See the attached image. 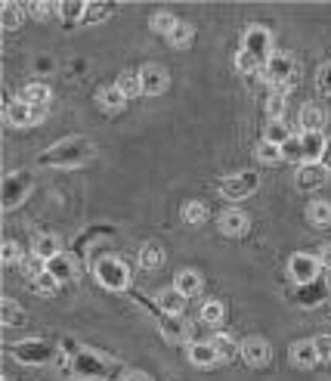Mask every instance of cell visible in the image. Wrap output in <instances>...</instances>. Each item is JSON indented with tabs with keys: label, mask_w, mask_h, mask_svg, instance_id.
Listing matches in <instances>:
<instances>
[{
	"label": "cell",
	"mask_w": 331,
	"mask_h": 381,
	"mask_svg": "<svg viewBox=\"0 0 331 381\" xmlns=\"http://www.w3.org/2000/svg\"><path fill=\"white\" fill-rule=\"evenodd\" d=\"M183 220L186 223H192V226L205 223L208 220V205H201V201H189V205L183 208Z\"/></svg>",
	"instance_id": "f35d334b"
},
{
	"label": "cell",
	"mask_w": 331,
	"mask_h": 381,
	"mask_svg": "<svg viewBox=\"0 0 331 381\" xmlns=\"http://www.w3.org/2000/svg\"><path fill=\"white\" fill-rule=\"evenodd\" d=\"M161 335L167 338V341H186L189 338V323H186L183 316H164V323H161Z\"/></svg>",
	"instance_id": "d4e9b609"
},
{
	"label": "cell",
	"mask_w": 331,
	"mask_h": 381,
	"mask_svg": "<svg viewBox=\"0 0 331 381\" xmlns=\"http://www.w3.org/2000/svg\"><path fill=\"white\" fill-rule=\"evenodd\" d=\"M44 118H47V106H38V109H35V124H40Z\"/></svg>",
	"instance_id": "816d5d0a"
},
{
	"label": "cell",
	"mask_w": 331,
	"mask_h": 381,
	"mask_svg": "<svg viewBox=\"0 0 331 381\" xmlns=\"http://www.w3.org/2000/svg\"><path fill=\"white\" fill-rule=\"evenodd\" d=\"M62 254V239L59 236H53V233H44V236H38L35 239V258H40L47 264V260H53V258H59Z\"/></svg>",
	"instance_id": "ac0fdd59"
},
{
	"label": "cell",
	"mask_w": 331,
	"mask_h": 381,
	"mask_svg": "<svg viewBox=\"0 0 331 381\" xmlns=\"http://www.w3.org/2000/svg\"><path fill=\"white\" fill-rule=\"evenodd\" d=\"M31 285H35V292H38V294H53V292L59 289L56 276H53V273H47V270H44V273H40V276H38Z\"/></svg>",
	"instance_id": "b9f144b4"
},
{
	"label": "cell",
	"mask_w": 331,
	"mask_h": 381,
	"mask_svg": "<svg viewBox=\"0 0 331 381\" xmlns=\"http://www.w3.org/2000/svg\"><path fill=\"white\" fill-rule=\"evenodd\" d=\"M0 258H4V264H19V260H22L19 242H4V248H0Z\"/></svg>",
	"instance_id": "bcb514c9"
},
{
	"label": "cell",
	"mask_w": 331,
	"mask_h": 381,
	"mask_svg": "<svg viewBox=\"0 0 331 381\" xmlns=\"http://www.w3.org/2000/svg\"><path fill=\"white\" fill-rule=\"evenodd\" d=\"M124 381H152V378L146 375V372H140V369H130V372L124 375Z\"/></svg>",
	"instance_id": "c3c4849f"
},
{
	"label": "cell",
	"mask_w": 331,
	"mask_h": 381,
	"mask_svg": "<svg viewBox=\"0 0 331 381\" xmlns=\"http://www.w3.org/2000/svg\"><path fill=\"white\" fill-rule=\"evenodd\" d=\"M211 344H214V350H217V357H220V363H229L235 357V353H242V344L235 341L229 332H217L214 338H211Z\"/></svg>",
	"instance_id": "44dd1931"
},
{
	"label": "cell",
	"mask_w": 331,
	"mask_h": 381,
	"mask_svg": "<svg viewBox=\"0 0 331 381\" xmlns=\"http://www.w3.org/2000/svg\"><path fill=\"white\" fill-rule=\"evenodd\" d=\"M201 273L198 270H180V273H176V285L174 289L180 292V294H186V298H192V294H198L201 292Z\"/></svg>",
	"instance_id": "603a6c76"
},
{
	"label": "cell",
	"mask_w": 331,
	"mask_h": 381,
	"mask_svg": "<svg viewBox=\"0 0 331 381\" xmlns=\"http://www.w3.org/2000/svg\"><path fill=\"white\" fill-rule=\"evenodd\" d=\"M84 13H87V4H81V0H62L59 4V16H62L65 28H74L78 22H84Z\"/></svg>",
	"instance_id": "484cf974"
},
{
	"label": "cell",
	"mask_w": 331,
	"mask_h": 381,
	"mask_svg": "<svg viewBox=\"0 0 331 381\" xmlns=\"http://www.w3.org/2000/svg\"><path fill=\"white\" fill-rule=\"evenodd\" d=\"M28 13L35 16V19H50V16L59 13V4H53V0H44V4H31Z\"/></svg>",
	"instance_id": "ee69618b"
},
{
	"label": "cell",
	"mask_w": 331,
	"mask_h": 381,
	"mask_svg": "<svg viewBox=\"0 0 331 381\" xmlns=\"http://www.w3.org/2000/svg\"><path fill=\"white\" fill-rule=\"evenodd\" d=\"M167 81H171V74H167L164 65L158 62H149L140 69V84H142V93L146 96H158V93L167 90Z\"/></svg>",
	"instance_id": "9c48e42d"
},
{
	"label": "cell",
	"mask_w": 331,
	"mask_h": 381,
	"mask_svg": "<svg viewBox=\"0 0 331 381\" xmlns=\"http://www.w3.org/2000/svg\"><path fill=\"white\" fill-rule=\"evenodd\" d=\"M0 313H4V326H22V323H28V313H25L19 304L10 301V298H4V307H0Z\"/></svg>",
	"instance_id": "836d02e7"
},
{
	"label": "cell",
	"mask_w": 331,
	"mask_h": 381,
	"mask_svg": "<svg viewBox=\"0 0 331 381\" xmlns=\"http://www.w3.org/2000/svg\"><path fill=\"white\" fill-rule=\"evenodd\" d=\"M0 19H4L6 31H16L25 22V6L16 4V0H10V4H4V10H0Z\"/></svg>",
	"instance_id": "83f0119b"
},
{
	"label": "cell",
	"mask_w": 331,
	"mask_h": 381,
	"mask_svg": "<svg viewBox=\"0 0 331 381\" xmlns=\"http://www.w3.org/2000/svg\"><path fill=\"white\" fill-rule=\"evenodd\" d=\"M301 143H303V158H307V165H319L328 140L322 137V133H301Z\"/></svg>",
	"instance_id": "ffe728a7"
},
{
	"label": "cell",
	"mask_w": 331,
	"mask_h": 381,
	"mask_svg": "<svg viewBox=\"0 0 331 381\" xmlns=\"http://www.w3.org/2000/svg\"><path fill=\"white\" fill-rule=\"evenodd\" d=\"M161 264H164V251H161V245L155 242H146L140 248V267L142 270H158Z\"/></svg>",
	"instance_id": "4316f807"
},
{
	"label": "cell",
	"mask_w": 331,
	"mask_h": 381,
	"mask_svg": "<svg viewBox=\"0 0 331 381\" xmlns=\"http://www.w3.org/2000/svg\"><path fill=\"white\" fill-rule=\"evenodd\" d=\"M288 357H291V363H294L297 369H313V366L319 363L313 341H294V344H291V350H288Z\"/></svg>",
	"instance_id": "5bb4252c"
},
{
	"label": "cell",
	"mask_w": 331,
	"mask_h": 381,
	"mask_svg": "<svg viewBox=\"0 0 331 381\" xmlns=\"http://www.w3.org/2000/svg\"><path fill=\"white\" fill-rule=\"evenodd\" d=\"M189 360L195 363V366H201V369H211V366H217L220 357H217V350H214V344L211 341H192L189 344Z\"/></svg>",
	"instance_id": "2e32d148"
},
{
	"label": "cell",
	"mask_w": 331,
	"mask_h": 381,
	"mask_svg": "<svg viewBox=\"0 0 331 381\" xmlns=\"http://www.w3.org/2000/svg\"><path fill=\"white\" fill-rule=\"evenodd\" d=\"M242 50H248L251 56H257L260 62H267V59L276 53V50H273V35H269V28H263V25H251V28L245 31V44H242Z\"/></svg>",
	"instance_id": "ba28073f"
},
{
	"label": "cell",
	"mask_w": 331,
	"mask_h": 381,
	"mask_svg": "<svg viewBox=\"0 0 331 381\" xmlns=\"http://www.w3.org/2000/svg\"><path fill=\"white\" fill-rule=\"evenodd\" d=\"M251 230V217L245 211H223L220 217V233L223 236H245Z\"/></svg>",
	"instance_id": "7c38bea8"
},
{
	"label": "cell",
	"mask_w": 331,
	"mask_h": 381,
	"mask_svg": "<svg viewBox=\"0 0 331 381\" xmlns=\"http://www.w3.org/2000/svg\"><path fill=\"white\" fill-rule=\"evenodd\" d=\"M158 307L164 310V316H183V310H186V294H180L176 289H164V292H158Z\"/></svg>",
	"instance_id": "e0dca14e"
},
{
	"label": "cell",
	"mask_w": 331,
	"mask_h": 381,
	"mask_svg": "<svg viewBox=\"0 0 331 381\" xmlns=\"http://www.w3.org/2000/svg\"><path fill=\"white\" fill-rule=\"evenodd\" d=\"M257 158H260L263 165H279V162H282V146H273V143L260 140V146H257Z\"/></svg>",
	"instance_id": "ab89813d"
},
{
	"label": "cell",
	"mask_w": 331,
	"mask_h": 381,
	"mask_svg": "<svg viewBox=\"0 0 331 381\" xmlns=\"http://www.w3.org/2000/svg\"><path fill=\"white\" fill-rule=\"evenodd\" d=\"M96 155V146H93V140L87 137H65L62 143H56L53 149L40 152L38 155V165L44 167H78V165H87L90 158Z\"/></svg>",
	"instance_id": "6da1fadb"
},
{
	"label": "cell",
	"mask_w": 331,
	"mask_h": 381,
	"mask_svg": "<svg viewBox=\"0 0 331 381\" xmlns=\"http://www.w3.org/2000/svg\"><path fill=\"white\" fill-rule=\"evenodd\" d=\"M192 38H195V25H192V22H180V25H176V28L171 31V38H167V40H171L176 50H183V47L192 44Z\"/></svg>",
	"instance_id": "d590c367"
},
{
	"label": "cell",
	"mask_w": 331,
	"mask_h": 381,
	"mask_svg": "<svg viewBox=\"0 0 331 381\" xmlns=\"http://www.w3.org/2000/svg\"><path fill=\"white\" fill-rule=\"evenodd\" d=\"M115 87L121 90L127 99L140 96V93H142V84H140V72H121V74H118V81H115Z\"/></svg>",
	"instance_id": "f1b7e54d"
},
{
	"label": "cell",
	"mask_w": 331,
	"mask_h": 381,
	"mask_svg": "<svg viewBox=\"0 0 331 381\" xmlns=\"http://www.w3.org/2000/svg\"><path fill=\"white\" fill-rule=\"evenodd\" d=\"M99 106H103L106 112H121L127 106V96L118 87H103L99 90Z\"/></svg>",
	"instance_id": "f546056e"
},
{
	"label": "cell",
	"mask_w": 331,
	"mask_h": 381,
	"mask_svg": "<svg viewBox=\"0 0 331 381\" xmlns=\"http://www.w3.org/2000/svg\"><path fill=\"white\" fill-rule=\"evenodd\" d=\"M267 115H269V121H282V115H285V93L282 90H276L273 96H269Z\"/></svg>",
	"instance_id": "60d3db41"
},
{
	"label": "cell",
	"mask_w": 331,
	"mask_h": 381,
	"mask_svg": "<svg viewBox=\"0 0 331 381\" xmlns=\"http://www.w3.org/2000/svg\"><path fill=\"white\" fill-rule=\"evenodd\" d=\"M325 177H328V171L322 165H301V167H297L294 183H297V189L313 192V189H319V186L325 183Z\"/></svg>",
	"instance_id": "8fae6325"
},
{
	"label": "cell",
	"mask_w": 331,
	"mask_h": 381,
	"mask_svg": "<svg viewBox=\"0 0 331 381\" xmlns=\"http://www.w3.org/2000/svg\"><path fill=\"white\" fill-rule=\"evenodd\" d=\"M269 357H273V347H269L267 338H245L242 341V360L248 363V366L260 369L269 363Z\"/></svg>",
	"instance_id": "30bf717a"
},
{
	"label": "cell",
	"mask_w": 331,
	"mask_h": 381,
	"mask_svg": "<svg viewBox=\"0 0 331 381\" xmlns=\"http://www.w3.org/2000/svg\"><path fill=\"white\" fill-rule=\"evenodd\" d=\"M316 87H319L322 93H328V96H331V62H328V65H322V69H319V74H316Z\"/></svg>",
	"instance_id": "7dc6e473"
},
{
	"label": "cell",
	"mask_w": 331,
	"mask_h": 381,
	"mask_svg": "<svg viewBox=\"0 0 331 381\" xmlns=\"http://www.w3.org/2000/svg\"><path fill=\"white\" fill-rule=\"evenodd\" d=\"M319 260H322V264H325V267L331 270V245H325V248L319 251Z\"/></svg>",
	"instance_id": "f907efd6"
},
{
	"label": "cell",
	"mask_w": 331,
	"mask_h": 381,
	"mask_svg": "<svg viewBox=\"0 0 331 381\" xmlns=\"http://www.w3.org/2000/svg\"><path fill=\"white\" fill-rule=\"evenodd\" d=\"M294 133L288 131V124L285 121H269L267 124V131H263V140L267 143H273V146H285L288 140H291Z\"/></svg>",
	"instance_id": "4dcf8cb0"
},
{
	"label": "cell",
	"mask_w": 331,
	"mask_h": 381,
	"mask_svg": "<svg viewBox=\"0 0 331 381\" xmlns=\"http://www.w3.org/2000/svg\"><path fill=\"white\" fill-rule=\"evenodd\" d=\"M260 186V177L254 174V171H242V174H232V177H226V180H220L217 183V189L223 192L226 199H232V201H242V199H248L254 189Z\"/></svg>",
	"instance_id": "277c9868"
},
{
	"label": "cell",
	"mask_w": 331,
	"mask_h": 381,
	"mask_svg": "<svg viewBox=\"0 0 331 381\" xmlns=\"http://www.w3.org/2000/svg\"><path fill=\"white\" fill-rule=\"evenodd\" d=\"M47 273H53L56 282H72V279H78V264L69 254H59V258L47 260Z\"/></svg>",
	"instance_id": "4fadbf2b"
},
{
	"label": "cell",
	"mask_w": 331,
	"mask_h": 381,
	"mask_svg": "<svg viewBox=\"0 0 331 381\" xmlns=\"http://www.w3.org/2000/svg\"><path fill=\"white\" fill-rule=\"evenodd\" d=\"M282 162H291V165H307V158H303V143H301V133H297V137H291L282 146Z\"/></svg>",
	"instance_id": "d6a6232c"
},
{
	"label": "cell",
	"mask_w": 331,
	"mask_h": 381,
	"mask_svg": "<svg viewBox=\"0 0 331 381\" xmlns=\"http://www.w3.org/2000/svg\"><path fill=\"white\" fill-rule=\"evenodd\" d=\"M260 74H263V81L276 84V87L282 90V87H288V81H291V74H294V62L285 53H273L267 62H263Z\"/></svg>",
	"instance_id": "8992f818"
},
{
	"label": "cell",
	"mask_w": 331,
	"mask_h": 381,
	"mask_svg": "<svg viewBox=\"0 0 331 381\" xmlns=\"http://www.w3.org/2000/svg\"><path fill=\"white\" fill-rule=\"evenodd\" d=\"M180 25V19H176L174 13H167V10H161V13H155L152 16V31L155 35H164V38H171V31Z\"/></svg>",
	"instance_id": "1f68e13d"
},
{
	"label": "cell",
	"mask_w": 331,
	"mask_h": 381,
	"mask_svg": "<svg viewBox=\"0 0 331 381\" xmlns=\"http://www.w3.org/2000/svg\"><path fill=\"white\" fill-rule=\"evenodd\" d=\"M325 298H328V282H322V279L297 289V301H301L303 307H316V304H322Z\"/></svg>",
	"instance_id": "d6986e66"
},
{
	"label": "cell",
	"mask_w": 331,
	"mask_h": 381,
	"mask_svg": "<svg viewBox=\"0 0 331 381\" xmlns=\"http://www.w3.org/2000/svg\"><path fill=\"white\" fill-rule=\"evenodd\" d=\"M325 171H331V140H328V146H325V152H322V162H319Z\"/></svg>",
	"instance_id": "681fc988"
},
{
	"label": "cell",
	"mask_w": 331,
	"mask_h": 381,
	"mask_svg": "<svg viewBox=\"0 0 331 381\" xmlns=\"http://www.w3.org/2000/svg\"><path fill=\"white\" fill-rule=\"evenodd\" d=\"M74 369L72 375L78 381H115V366L103 357H93L87 350H72Z\"/></svg>",
	"instance_id": "7a4b0ae2"
},
{
	"label": "cell",
	"mask_w": 331,
	"mask_h": 381,
	"mask_svg": "<svg viewBox=\"0 0 331 381\" xmlns=\"http://www.w3.org/2000/svg\"><path fill=\"white\" fill-rule=\"evenodd\" d=\"M325 127V112L316 106H303L301 109V133H322Z\"/></svg>",
	"instance_id": "cb8c5ba5"
},
{
	"label": "cell",
	"mask_w": 331,
	"mask_h": 381,
	"mask_svg": "<svg viewBox=\"0 0 331 381\" xmlns=\"http://www.w3.org/2000/svg\"><path fill=\"white\" fill-rule=\"evenodd\" d=\"M10 353L19 363H31V366H40V363H50V360L59 357L47 341H19V344H13Z\"/></svg>",
	"instance_id": "5b68a950"
},
{
	"label": "cell",
	"mask_w": 331,
	"mask_h": 381,
	"mask_svg": "<svg viewBox=\"0 0 331 381\" xmlns=\"http://www.w3.org/2000/svg\"><path fill=\"white\" fill-rule=\"evenodd\" d=\"M226 319V307L220 301H208L205 307H201V323L205 326H220Z\"/></svg>",
	"instance_id": "8d00e7d4"
},
{
	"label": "cell",
	"mask_w": 331,
	"mask_h": 381,
	"mask_svg": "<svg viewBox=\"0 0 331 381\" xmlns=\"http://www.w3.org/2000/svg\"><path fill=\"white\" fill-rule=\"evenodd\" d=\"M313 347H316L319 363H331V335H316L313 338Z\"/></svg>",
	"instance_id": "f6af8a7d"
},
{
	"label": "cell",
	"mask_w": 331,
	"mask_h": 381,
	"mask_svg": "<svg viewBox=\"0 0 331 381\" xmlns=\"http://www.w3.org/2000/svg\"><path fill=\"white\" fill-rule=\"evenodd\" d=\"M6 124L10 127H31L35 124V109L28 103H22V99H13L10 106H6Z\"/></svg>",
	"instance_id": "9a60e30c"
},
{
	"label": "cell",
	"mask_w": 331,
	"mask_h": 381,
	"mask_svg": "<svg viewBox=\"0 0 331 381\" xmlns=\"http://www.w3.org/2000/svg\"><path fill=\"white\" fill-rule=\"evenodd\" d=\"M19 99H22V103H28L31 109L47 106L50 103V87H47V84H40V81H31V84H25V87H22Z\"/></svg>",
	"instance_id": "7402d4cb"
},
{
	"label": "cell",
	"mask_w": 331,
	"mask_h": 381,
	"mask_svg": "<svg viewBox=\"0 0 331 381\" xmlns=\"http://www.w3.org/2000/svg\"><path fill=\"white\" fill-rule=\"evenodd\" d=\"M288 273H291L297 285H310V282H316L322 273V260L313 258V254H294V258L288 260Z\"/></svg>",
	"instance_id": "52a82bcc"
},
{
	"label": "cell",
	"mask_w": 331,
	"mask_h": 381,
	"mask_svg": "<svg viewBox=\"0 0 331 381\" xmlns=\"http://www.w3.org/2000/svg\"><path fill=\"white\" fill-rule=\"evenodd\" d=\"M115 6L112 4H87V13H84V22H99L106 16H112Z\"/></svg>",
	"instance_id": "7bdbcfd3"
},
{
	"label": "cell",
	"mask_w": 331,
	"mask_h": 381,
	"mask_svg": "<svg viewBox=\"0 0 331 381\" xmlns=\"http://www.w3.org/2000/svg\"><path fill=\"white\" fill-rule=\"evenodd\" d=\"M235 69H239L242 74H260L263 62L257 56H251L248 50H239V56H235Z\"/></svg>",
	"instance_id": "74e56055"
},
{
	"label": "cell",
	"mask_w": 331,
	"mask_h": 381,
	"mask_svg": "<svg viewBox=\"0 0 331 381\" xmlns=\"http://www.w3.org/2000/svg\"><path fill=\"white\" fill-rule=\"evenodd\" d=\"M96 279L108 292H124L130 285V270L118 258H99L96 260Z\"/></svg>",
	"instance_id": "3957f363"
},
{
	"label": "cell",
	"mask_w": 331,
	"mask_h": 381,
	"mask_svg": "<svg viewBox=\"0 0 331 381\" xmlns=\"http://www.w3.org/2000/svg\"><path fill=\"white\" fill-rule=\"evenodd\" d=\"M307 217L313 226H331V205L328 201H313L307 208Z\"/></svg>",
	"instance_id": "e575fe53"
}]
</instances>
